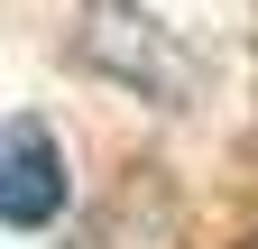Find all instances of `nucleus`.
Masks as SVG:
<instances>
[{"instance_id": "1", "label": "nucleus", "mask_w": 258, "mask_h": 249, "mask_svg": "<svg viewBox=\"0 0 258 249\" xmlns=\"http://www.w3.org/2000/svg\"><path fill=\"white\" fill-rule=\"evenodd\" d=\"M74 55L92 74H111V83H129L139 102H184L194 92V65H184V46L157 28L139 0H83V28H74Z\"/></svg>"}, {"instance_id": "2", "label": "nucleus", "mask_w": 258, "mask_h": 249, "mask_svg": "<svg viewBox=\"0 0 258 249\" xmlns=\"http://www.w3.org/2000/svg\"><path fill=\"white\" fill-rule=\"evenodd\" d=\"M74 203V166L46 120H0V231H55Z\"/></svg>"}, {"instance_id": "3", "label": "nucleus", "mask_w": 258, "mask_h": 249, "mask_svg": "<svg viewBox=\"0 0 258 249\" xmlns=\"http://www.w3.org/2000/svg\"><path fill=\"white\" fill-rule=\"evenodd\" d=\"M249 249H258V240H249Z\"/></svg>"}]
</instances>
